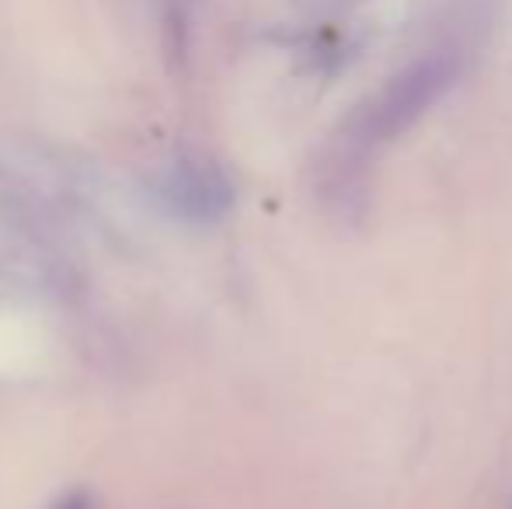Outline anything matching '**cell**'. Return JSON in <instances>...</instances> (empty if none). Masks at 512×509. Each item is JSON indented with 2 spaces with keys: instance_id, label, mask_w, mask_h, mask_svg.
<instances>
[{
  "instance_id": "obj_1",
  "label": "cell",
  "mask_w": 512,
  "mask_h": 509,
  "mask_svg": "<svg viewBox=\"0 0 512 509\" xmlns=\"http://www.w3.org/2000/svg\"><path fill=\"white\" fill-rule=\"evenodd\" d=\"M457 77V56L450 53H429L398 77L384 84L363 109L352 116L349 129H345V154L363 161L377 147L391 143L411 129L432 105L443 98V91Z\"/></svg>"
},
{
  "instance_id": "obj_2",
  "label": "cell",
  "mask_w": 512,
  "mask_h": 509,
  "mask_svg": "<svg viewBox=\"0 0 512 509\" xmlns=\"http://www.w3.org/2000/svg\"><path fill=\"white\" fill-rule=\"evenodd\" d=\"M60 509H88V503H84L81 496H74V499H67V503H63Z\"/></svg>"
}]
</instances>
